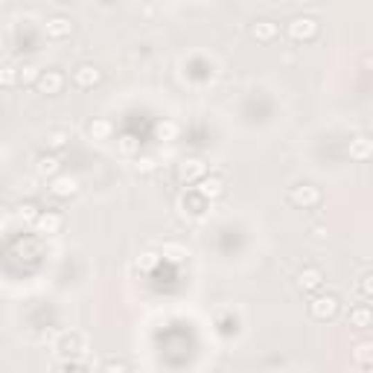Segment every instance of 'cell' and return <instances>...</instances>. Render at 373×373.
<instances>
[{
    "label": "cell",
    "instance_id": "6da1fadb",
    "mask_svg": "<svg viewBox=\"0 0 373 373\" xmlns=\"http://www.w3.org/2000/svg\"><path fill=\"white\" fill-rule=\"evenodd\" d=\"M307 312H309L312 321H321V324H324V321H333V318L341 312V300H338V295H333V292H318V295L309 298Z\"/></svg>",
    "mask_w": 373,
    "mask_h": 373
},
{
    "label": "cell",
    "instance_id": "7a4b0ae2",
    "mask_svg": "<svg viewBox=\"0 0 373 373\" xmlns=\"http://www.w3.org/2000/svg\"><path fill=\"white\" fill-rule=\"evenodd\" d=\"M210 175V167H207V161L204 158H196V155H187L175 163V178H178V184H199L201 178Z\"/></svg>",
    "mask_w": 373,
    "mask_h": 373
},
{
    "label": "cell",
    "instance_id": "3957f363",
    "mask_svg": "<svg viewBox=\"0 0 373 373\" xmlns=\"http://www.w3.org/2000/svg\"><path fill=\"white\" fill-rule=\"evenodd\" d=\"M286 199H289L292 207H298V210H312V207L321 204L324 196H321V187H315L312 181H300L295 187H289Z\"/></svg>",
    "mask_w": 373,
    "mask_h": 373
},
{
    "label": "cell",
    "instance_id": "277c9868",
    "mask_svg": "<svg viewBox=\"0 0 373 373\" xmlns=\"http://www.w3.org/2000/svg\"><path fill=\"white\" fill-rule=\"evenodd\" d=\"M318 33H321V21H318L315 15H295V18H289L286 24V35L292 38V41H315Z\"/></svg>",
    "mask_w": 373,
    "mask_h": 373
},
{
    "label": "cell",
    "instance_id": "5b68a950",
    "mask_svg": "<svg viewBox=\"0 0 373 373\" xmlns=\"http://www.w3.org/2000/svg\"><path fill=\"white\" fill-rule=\"evenodd\" d=\"M71 82H73L79 91H91V88H96V85L102 82V71H100V67H96L93 62H82V64L73 67Z\"/></svg>",
    "mask_w": 373,
    "mask_h": 373
},
{
    "label": "cell",
    "instance_id": "8992f818",
    "mask_svg": "<svg viewBox=\"0 0 373 373\" xmlns=\"http://www.w3.org/2000/svg\"><path fill=\"white\" fill-rule=\"evenodd\" d=\"M248 35L260 41V44H271V41H278V35H280V24L274 18H254L248 24Z\"/></svg>",
    "mask_w": 373,
    "mask_h": 373
},
{
    "label": "cell",
    "instance_id": "52a82bcc",
    "mask_svg": "<svg viewBox=\"0 0 373 373\" xmlns=\"http://www.w3.org/2000/svg\"><path fill=\"white\" fill-rule=\"evenodd\" d=\"M295 286H298V292L318 295V292H321V286H324V271L318 266H303L295 274Z\"/></svg>",
    "mask_w": 373,
    "mask_h": 373
},
{
    "label": "cell",
    "instance_id": "ba28073f",
    "mask_svg": "<svg viewBox=\"0 0 373 373\" xmlns=\"http://www.w3.org/2000/svg\"><path fill=\"white\" fill-rule=\"evenodd\" d=\"M64 73L59 71V67H44L41 71V79H38V85H35V91L38 93H44V96H56V93H62L64 91Z\"/></svg>",
    "mask_w": 373,
    "mask_h": 373
},
{
    "label": "cell",
    "instance_id": "9c48e42d",
    "mask_svg": "<svg viewBox=\"0 0 373 373\" xmlns=\"http://www.w3.org/2000/svg\"><path fill=\"white\" fill-rule=\"evenodd\" d=\"M347 155L350 161L356 163H365L373 158V134H365V131H358L350 137V143H347Z\"/></svg>",
    "mask_w": 373,
    "mask_h": 373
},
{
    "label": "cell",
    "instance_id": "30bf717a",
    "mask_svg": "<svg viewBox=\"0 0 373 373\" xmlns=\"http://www.w3.org/2000/svg\"><path fill=\"white\" fill-rule=\"evenodd\" d=\"M56 350H59V356L64 358H79L82 356V350H88V341H85V336L82 333H64L59 341H56Z\"/></svg>",
    "mask_w": 373,
    "mask_h": 373
},
{
    "label": "cell",
    "instance_id": "8fae6325",
    "mask_svg": "<svg viewBox=\"0 0 373 373\" xmlns=\"http://www.w3.org/2000/svg\"><path fill=\"white\" fill-rule=\"evenodd\" d=\"M47 190H50V196H56V199H73V196H79V178L76 175H59V178H53V181L47 184Z\"/></svg>",
    "mask_w": 373,
    "mask_h": 373
},
{
    "label": "cell",
    "instance_id": "7c38bea8",
    "mask_svg": "<svg viewBox=\"0 0 373 373\" xmlns=\"http://www.w3.org/2000/svg\"><path fill=\"white\" fill-rule=\"evenodd\" d=\"M35 172H38V178H47V184H50L53 178L62 175V161L53 152H41L35 158Z\"/></svg>",
    "mask_w": 373,
    "mask_h": 373
},
{
    "label": "cell",
    "instance_id": "4fadbf2b",
    "mask_svg": "<svg viewBox=\"0 0 373 373\" xmlns=\"http://www.w3.org/2000/svg\"><path fill=\"white\" fill-rule=\"evenodd\" d=\"M44 30H47V38H53V41H64V38H71V33H73V21L67 18V15H50L47 18V24H44Z\"/></svg>",
    "mask_w": 373,
    "mask_h": 373
},
{
    "label": "cell",
    "instance_id": "5bb4252c",
    "mask_svg": "<svg viewBox=\"0 0 373 373\" xmlns=\"http://www.w3.org/2000/svg\"><path fill=\"white\" fill-rule=\"evenodd\" d=\"M196 190L201 192L207 201H213V199H219V196H225V178L216 175V172H210V175L201 178V181L196 184Z\"/></svg>",
    "mask_w": 373,
    "mask_h": 373
},
{
    "label": "cell",
    "instance_id": "9a60e30c",
    "mask_svg": "<svg viewBox=\"0 0 373 373\" xmlns=\"http://www.w3.org/2000/svg\"><path fill=\"white\" fill-rule=\"evenodd\" d=\"M64 228V216L56 213V210H41L38 222H35V230L38 233H47V237H53V233H59Z\"/></svg>",
    "mask_w": 373,
    "mask_h": 373
},
{
    "label": "cell",
    "instance_id": "2e32d148",
    "mask_svg": "<svg viewBox=\"0 0 373 373\" xmlns=\"http://www.w3.org/2000/svg\"><path fill=\"white\" fill-rule=\"evenodd\" d=\"M85 131H88V137H93V140H108V137L114 134V122L108 117H93V120H88Z\"/></svg>",
    "mask_w": 373,
    "mask_h": 373
},
{
    "label": "cell",
    "instance_id": "e0dca14e",
    "mask_svg": "<svg viewBox=\"0 0 373 373\" xmlns=\"http://www.w3.org/2000/svg\"><path fill=\"white\" fill-rule=\"evenodd\" d=\"M347 324L356 327V329L373 327V309L367 307V303H356V307L350 309V315H347Z\"/></svg>",
    "mask_w": 373,
    "mask_h": 373
},
{
    "label": "cell",
    "instance_id": "ac0fdd59",
    "mask_svg": "<svg viewBox=\"0 0 373 373\" xmlns=\"http://www.w3.org/2000/svg\"><path fill=\"white\" fill-rule=\"evenodd\" d=\"M353 362L358 367H373V338H365V341L353 344Z\"/></svg>",
    "mask_w": 373,
    "mask_h": 373
},
{
    "label": "cell",
    "instance_id": "d6986e66",
    "mask_svg": "<svg viewBox=\"0 0 373 373\" xmlns=\"http://www.w3.org/2000/svg\"><path fill=\"white\" fill-rule=\"evenodd\" d=\"M181 207H187L192 216H201L207 210V199L199 190H187V192H181Z\"/></svg>",
    "mask_w": 373,
    "mask_h": 373
},
{
    "label": "cell",
    "instance_id": "ffe728a7",
    "mask_svg": "<svg viewBox=\"0 0 373 373\" xmlns=\"http://www.w3.org/2000/svg\"><path fill=\"white\" fill-rule=\"evenodd\" d=\"M41 71H44V67H38L33 62H24V64H18V82L24 88H35L38 79H41Z\"/></svg>",
    "mask_w": 373,
    "mask_h": 373
},
{
    "label": "cell",
    "instance_id": "44dd1931",
    "mask_svg": "<svg viewBox=\"0 0 373 373\" xmlns=\"http://www.w3.org/2000/svg\"><path fill=\"white\" fill-rule=\"evenodd\" d=\"M67 143H71V131H67V129H50L44 134L47 152H62V149H67Z\"/></svg>",
    "mask_w": 373,
    "mask_h": 373
},
{
    "label": "cell",
    "instance_id": "7402d4cb",
    "mask_svg": "<svg viewBox=\"0 0 373 373\" xmlns=\"http://www.w3.org/2000/svg\"><path fill=\"white\" fill-rule=\"evenodd\" d=\"M0 85H3L6 91H12L18 85V64H12L9 59L3 62V67H0Z\"/></svg>",
    "mask_w": 373,
    "mask_h": 373
},
{
    "label": "cell",
    "instance_id": "603a6c76",
    "mask_svg": "<svg viewBox=\"0 0 373 373\" xmlns=\"http://www.w3.org/2000/svg\"><path fill=\"white\" fill-rule=\"evenodd\" d=\"M15 216L21 219V222H24V225H35V222H38V216H41V210H38V207H35V204H30V201H26V204H18V210H15Z\"/></svg>",
    "mask_w": 373,
    "mask_h": 373
},
{
    "label": "cell",
    "instance_id": "cb8c5ba5",
    "mask_svg": "<svg viewBox=\"0 0 373 373\" xmlns=\"http://www.w3.org/2000/svg\"><path fill=\"white\" fill-rule=\"evenodd\" d=\"M100 373H129V365L122 362V358H105Z\"/></svg>",
    "mask_w": 373,
    "mask_h": 373
},
{
    "label": "cell",
    "instance_id": "d4e9b609",
    "mask_svg": "<svg viewBox=\"0 0 373 373\" xmlns=\"http://www.w3.org/2000/svg\"><path fill=\"white\" fill-rule=\"evenodd\" d=\"M358 292H362L365 298H370L373 300V271H367L362 280H358Z\"/></svg>",
    "mask_w": 373,
    "mask_h": 373
},
{
    "label": "cell",
    "instance_id": "484cf974",
    "mask_svg": "<svg viewBox=\"0 0 373 373\" xmlns=\"http://www.w3.org/2000/svg\"><path fill=\"white\" fill-rule=\"evenodd\" d=\"M137 170L149 172V170H152V158H140V161H137Z\"/></svg>",
    "mask_w": 373,
    "mask_h": 373
},
{
    "label": "cell",
    "instance_id": "4316f807",
    "mask_svg": "<svg viewBox=\"0 0 373 373\" xmlns=\"http://www.w3.org/2000/svg\"><path fill=\"white\" fill-rule=\"evenodd\" d=\"M370 134H373V117H370Z\"/></svg>",
    "mask_w": 373,
    "mask_h": 373
}]
</instances>
